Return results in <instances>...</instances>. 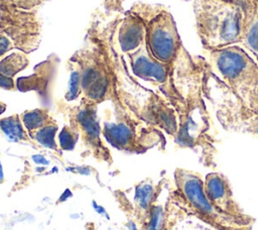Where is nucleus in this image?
Returning a JSON list of instances; mask_svg holds the SVG:
<instances>
[{"label": "nucleus", "mask_w": 258, "mask_h": 230, "mask_svg": "<svg viewBox=\"0 0 258 230\" xmlns=\"http://www.w3.org/2000/svg\"><path fill=\"white\" fill-rule=\"evenodd\" d=\"M129 10L138 15L145 25V41L150 53L172 67L178 79L186 84L200 69L203 58L194 59L185 49L168 9L160 4L136 2Z\"/></svg>", "instance_id": "f257e3e1"}, {"label": "nucleus", "mask_w": 258, "mask_h": 230, "mask_svg": "<svg viewBox=\"0 0 258 230\" xmlns=\"http://www.w3.org/2000/svg\"><path fill=\"white\" fill-rule=\"evenodd\" d=\"M204 62L203 59L200 69L188 79L183 99L173 105L178 114V130L174 142L179 147L199 151L203 163L214 167L218 149L203 91Z\"/></svg>", "instance_id": "f03ea898"}, {"label": "nucleus", "mask_w": 258, "mask_h": 230, "mask_svg": "<svg viewBox=\"0 0 258 230\" xmlns=\"http://www.w3.org/2000/svg\"><path fill=\"white\" fill-rule=\"evenodd\" d=\"M110 59L119 98L141 119L174 139L178 130V114L172 103L162 94L139 85L129 75L121 54L115 52L113 47H110Z\"/></svg>", "instance_id": "7ed1b4c3"}, {"label": "nucleus", "mask_w": 258, "mask_h": 230, "mask_svg": "<svg viewBox=\"0 0 258 230\" xmlns=\"http://www.w3.org/2000/svg\"><path fill=\"white\" fill-rule=\"evenodd\" d=\"M203 51L210 71L244 106L258 111V63L235 44Z\"/></svg>", "instance_id": "20e7f679"}, {"label": "nucleus", "mask_w": 258, "mask_h": 230, "mask_svg": "<svg viewBox=\"0 0 258 230\" xmlns=\"http://www.w3.org/2000/svg\"><path fill=\"white\" fill-rule=\"evenodd\" d=\"M99 31L95 27L89 29L85 45L69 60L80 72L82 96L97 104L111 100L115 94L110 46Z\"/></svg>", "instance_id": "39448f33"}, {"label": "nucleus", "mask_w": 258, "mask_h": 230, "mask_svg": "<svg viewBox=\"0 0 258 230\" xmlns=\"http://www.w3.org/2000/svg\"><path fill=\"white\" fill-rule=\"evenodd\" d=\"M192 8L204 49L240 42L243 0H195Z\"/></svg>", "instance_id": "423d86ee"}, {"label": "nucleus", "mask_w": 258, "mask_h": 230, "mask_svg": "<svg viewBox=\"0 0 258 230\" xmlns=\"http://www.w3.org/2000/svg\"><path fill=\"white\" fill-rule=\"evenodd\" d=\"M175 190L171 201L189 214L209 225L213 230H251L255 220H244L225 214L214 207L204 191L201 174L186 168L174 170Z\"/></svg>", "instance_id": "0eeeda50"}, {"label": "nucleus", "mask_w": 258, "mask_h": 230, "mask_svg": "<svg viewBox=\"0 0 258 230\" xmlns=\"http://www.w3.org/2000/svg\"><path fill=\"white\" fill-rule=\"evenodd\" d=\"M114 105L115 121H104L102 135L113 147L134 153H142L155 146L163 149L166 143L163 131L141 119L117 95Z\"/></svg>", "instance_id": "6e6552de"}, {"label": "nucleus", "mask_w": 258, "mask_h": 230, "mask_svg": "<svg viewBox=\"0 0 258 230\" xmlns=\"http://www.w3.org/2000/svg\"><path fill=\"white\" fill-rule=\"evenodd\" d=\"M203 91L215 106L216 116L225 130L247 133L258 138V111L244 106L210 71L206 61Z\"/></svg>", "instance_id": "1a4fd4ad"}, {"label": "nucleus", "mask_w": 258, "mask_h": 230, "mask_svg": "<svg viewBox=\"0 0 258 230\" xmlns=\"http://www.w3.org/2000/svg\"><path fill=\"white\" fill-rule=\"evenodd\" d=\"M126 55L133 75L156 87L172 105L183 99L186 84L178 79L172 67L159 62L150 53L146 41Z\"/></svg>", "instance_id": "9d476101"}, {"label": "nucleus", "mask_w": 258, "mask_h": 230, "mask_svg": "<svg viewBox=\"0 0 258 230\" xmlns=\"http://www.w3.org/2000/svg\"><path fill=\"white\" fill-rule=\"evenodd\" d=\"M98 104L83 97L78 105L59 103V110L69 121V125L78 132L84 146L97 159L111 163L110 150L101 139L102 128L97 117Z\"/></svg>", "instance_id": "9b49d317"}, {"label": "nucleus", "mask_w": 258, "mask_h": 230, "mask_svg": "<svg viewBox=\"0 0 258 230\" xmlns=\"http://www.w3.org/2000/svg\"><path fill=\"white\" fill-rule=\"evenodd\" d=\"M0 31L4 32L18 50L30 53L41 39V21L36 11L0 7Z\"/></svg>", "instance_id": "f8f14e48"}, {"label": "nucleus", "mask_w": 258, "mask_h": 230, "mask_svg": "<svg viewBox=\"0 0 258 230\" xmlns=\"http://www.w3.org/2000/svg\"><path fill=\"white\" fill-rule=\"evenodd\" d=\"M204 191L209 201L219 211L244 220H255L246 214L234 197L228 178L218 171L209 172L204 179Z\"/></svg>", "instance_id": "ddd939ff"}, {"label": "nucleus", "mask_w": 258, "mask_h": 230, "mask_svg": "<svg viewBox=\"0 0 258 230\" xmlns=\"http://www.w3.org/2000/svg\"><path fill=\"white\" fill-rule=\"evenodd\" d=\"M146 29L142 19L128 10L116 27L118 50L125 55L136 50L145 41Z\"/></svg>", "instance_id": "4468645a"}, {"label": "nucleus", "mask_w": 258, "mask_h": 230, "mask_svg": "<svg viewBox=\"0 0 258 230\" xmlns=\"http://www.w3.org/2000/svg\"><path fill=\"white\" fill-rule=\"evenodd\" d=\"M239 43L250 50L258 63V0H243Z\"/></svg>", "instance_id": "2eb2a0df"}, {"label": "nucleus", "mask_w": 258, "mask_h": 230, "mask_svg": "<svg viewBox=\"0 0 258 230\" xmlns=\"http://www.w3.org/2000/svg\"><path fill=\"white\" fill-rule=\"evenodd\" d=\"M29 59L27 53L21 50L12 51L0 60V88L11 91L15 89L14 77L27 68Z\"/></svg>", "instance_id": "dca6fc26"}, {"label": "nucleus", "mask_w": 258, "mask_h": 230, "mask_svg": "<svg viewBox=\"0 0 258 230\" xmlns=\"http://www.w3.org/2000/svg\"><path fill=\"white\" fill-rule=\"evenodd\" d=\"M161 192V184H153L150 180L138 184L135 191V212L140 224L146 219L156 204Z\"/></svg>", "instance_id": "f3484780"}, {"label": "nucleus", "mask_w": 258, "mask_h": 230, "mask_svg": "<svg viewBox=\"0 0 258 230\" xmlns=\"http://www.w3.org/2000/svg\"><path fill=\"white\" fill-rule=\"evenodd\" d=\"M0 129L12 141L27 143L35 147L37 146V143L33 141L29 136L20 119V115L18 114H13L4 118H0Z\"/></svg>", "instance_id": "a211bd4d"}, {"label": "nucleus", "mask_w": 258, "mask_h": 230, "mask_svg": "<svg viewBox=\"0 0 258 230\" xmlns=\"http://www.w3.org/2000/svg\"><path fill=\"white\" fill-rule=\"evenodd\" d=\"M20 119L28 134H31L54 121L46 108H36L33 110L24 111L20 115Z\"/></svg>", "instance_id": "6ab92c4d"}, {"label": "nucleus", "mask_w": 258, "mask_h": 230, "mask_svg": "<svg viewBox=\"0 0 258 230\" xmlns=\"http://www.w3.org/2000/svg\"><path fill=\"white\" fill-rule=\"evenodd\" d=\"M57 128H58L57 124L54 120L49 124L45 125L44 127L38 129L37 131L29 134V136L36 143L44 147H47L49 149H52L55 152H59L58 145L55 142V134H56Z\"/></svg>", "instance_id": "aec40b11"}, {"label": "nucleus", "mask_w": 258, "mask_h": 230, "mask_svg": "<svg viewBox=\"0 0 258 230\" xmlns=\"http://www.w3.org/2000/svg\"><path fill=\"white\" fill-rule=\"evenodd\" d=\"M68 65L71 71V76H70V82H69V90L64 96V99L66 101H73L82 94L81 75L75 64L69 61Z\"/></svg>", "instance_id": "412c9836"}, {"label": "nucleus", "mask_w": 258, "mask_h": 230, "mask_svg": "<svg viewBox=\"0 0 258 230\" xmlns=\"http://www.w3.org/2000/svg\"><path fill=\"white\" fill-rule=\"evenodd\" d=\"M79 137H80V135L78 134V132L75 131L69 124L64 125L58 135L59 147L62 150L74 149Z\"/></svg>", "instance_id": "4be33fe9"}, {"label": "nucleus", "mask_w": 258, "mask_h": 230, "mask_svg": "<svg viewBox=\"0 0 258 230\" xmlns=\"http://www.w3.org/2000/svg\"><path fill=\"white\" fill-rule=\"evenodd\" d=\"M48 0H0V7H13L28 11H36Z\"/></svg>", "instance_id": "5701e85b"}, {"label": "nucleus", "mask_w": 258, "mask_h": 230, "mask_svg": "<svg viewBox=\"0 0 258 230\" xmlns=\"http://www.w3.org/2000/svg\"><path fill=\"white\" fill-rule=\"evenodd\" d=\"M14 47L11 39L2 31H0V58L3 56L8 51L12 50Z\"/></svg>", "instance_id": "b1692460"}, {"label": "nucleus", "mask_w": 258, "mask_h": 230, "mask_svg": "<svg viewBox=\"0 0 258 230\" xmlns=\"http://www.w3.org/2000/svg\"><path fill=\"white\" fill-rule=\"evenodd\" d=\"M125 0H104L103 6L107 12H123Z\"/></svg>", "instance_id": "393cba45"}, {"label": "nucleus", "mask_w": 258, "mask_h": 230, "mask_svg": "<svg viewBox=\"0 0 258 230\" xmlns=\"http://www.w3.org/2000/svg\"><path fill=\"white\" fill-rule=\"evenodd\" d=\"M6 110V104H4L3 102L0 101V115Z\"/></svg>", "instance_id": "a878e982"}, {"label": "nucleus", "mask_w": 258, "mask_h": 230, "mask_svg": "<svg viewBox=\"0 0 258 230\" xmlns=\"http://www.w3.org/2000/svg\"><path fill=\"white\" fill-rule=\"evenodd\" d=\"M0 179H2V168L0 166Z\"/></svg>", "instance_id": "bb28decb"}]
</instances>
